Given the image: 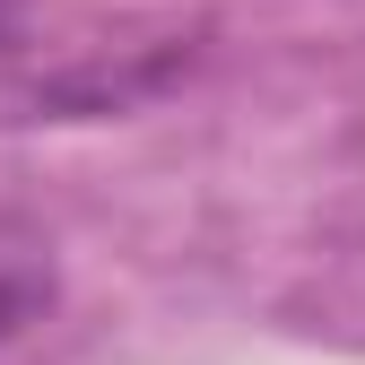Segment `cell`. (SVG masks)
Returning a JSON list of instances; mask_svg holds the SVG:
<instances>
[{"instance_id":"7a4b0ae2","label":"cell","mask_w":365,"mask_h":365,"mask_svg":"<svg viewBox=\"0 0 365 365\" xmlns=\"http://www.w3.org/2000/svg\"><path fill=\"white\" fill-rule=\"evenodd\" d=\"M26 18H35V0H0V61L26 43Z\"/></svg>"},{"instance_id":"6da1fadb","label":"cell","mask_w":365,"mask_h":365,"mask_svg":"<svg viewBox=\"0 0 365 365\" xmlns=\"http://www.w3.org/2000/svg\"><path fill=\"white\" fill-rule=\"evenodd\" d=\"M53 304H61V252H53V235H43L26 209L0 200V348H18Z\"/></svg>"}]
</instances>
